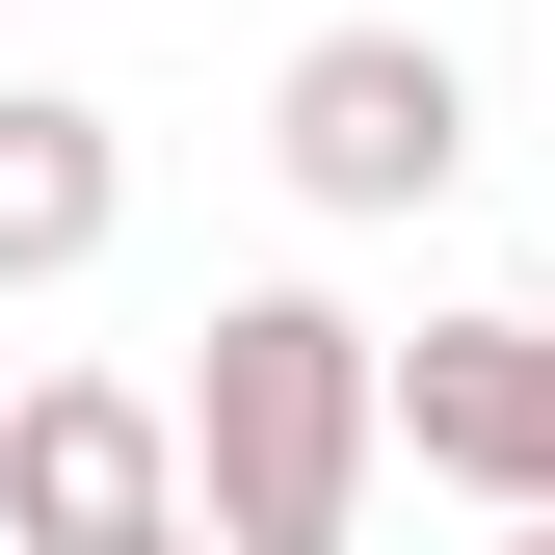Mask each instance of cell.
<instances>
[{
  "label": "cell",
  "instance_id": "obj_1",
  "mask_svg": "<svg viewBox=\"0 0 555 555\" xmlns=\"http://www.w3.org/2000/svg\"><path fill=\"white\" fill-rule=\"evenodd\" d=\"M185 529L212 555H344L397 476V344L344 292H212V344H185Z\"/></svg>",
  "mask_w": 555,
  "mask_h": 555
},
{
  "label": "cell",
  "instance_id": "obj_2",
  "mask_svg": "<svg viewBox=\"0 0 555 555\" xmlns=\"http://www.w3.org/2000/svg\"><path fill=\"white\" fill-rule=\"evenodd\" d=\"M264 159H292V212H344V238L450 212L476 185V53L450 27H318L292 80H264Z\"/></svg>",
  "mask_w": 555,
  "mask_h": 555
},
{
  "label": "cell",
  "instance_id": "obj_3",
  "mask_svg": "<svg viewBox=\"0 0 555 555\" xmlns=\"http://www.w3.org/2000/svg\"><path fill=\"white\" fill-rule=\"evenodd\" d=\"M185 529V424L132 371H27L0 397V555H159Z\"/></svg>",
  "mask_w": 555,
  "mask_h": 555
},
{
  "label": "cell",
  "instance_id": "obj_4",
  "mask_svg": "<svg viewBox=\"0 0 555 555\" xmlns=\"http://www.w3.org/2000/svg\"><path fill=\"white\" fill-rule=\"evenodd\" d=\"M397 450H424L450 503L555 529V318H424L397 344Z\"/></svg>",
  "mask_w": 555,
  "mask_h": 555
},
{
  "label": "cell",
  "instance_id": "obj_5",
  "mask_svg": "<svg viewBox=\"0 0 555 555\" xmlns=\"http://www.w3.org/2000/svg\"><path fill=\"white\" fill-rule=\"evenodd\" d=\"M106 238H132V132L80 80H0V292H80Z\"/></svg>",
  "mask_w": 555,
  "mask_h": 555
},
{
  "label": "cell",
  "instance_id": "obj_6",
  "mask_svg": "<svg viewBox=\"0 0 555 555\" xmlns=\"http://www.w3.org/2000/svg\"><path fill=\"white\" fill-rule=\"evenodd\" d=\"M159 555H212V529H159Z\"/></svg>",
  "mask_w": 555,
  "mask_h": 555
},
{
  "label": "cell",
  "instance_id": "obj_7",
  "mask_svg": "<svg viewBox=\"0 0 555 555\" xmlns=\"http://www.w3.org/2000/svg\"><path fill=\"white\" fill-rule=\"evenodd\" d=\"M503 555H555V529H503Z\"/></svg>",
  "mask_w": 555,
  "mask_h": 555
}]
</instances>
